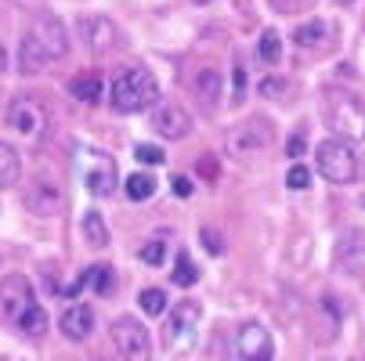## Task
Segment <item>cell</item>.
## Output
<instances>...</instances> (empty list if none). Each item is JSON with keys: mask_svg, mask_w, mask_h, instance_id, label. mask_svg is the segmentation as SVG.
Wrapping results in <instances>:
<instances>
[{"mask_svg": "<svg viewBox=\"0 0 365 361\" xmlns=\"http://www.w3.org/2000/svg\"><path fill=\"white\" fill-rule=\"evenodd\" d=\"M66 51H69V40H66V29L55 15H47L40 11L33 19V26L26 29L22 36V47H19V69L29 76V73H43L47 62H55V58H66Z\"/></svg>", "mask_w": 365, "mask_h": 361, "instance_id": "obj_1", "label": "cell"}, {"mask_svg": "<svg viewBox=\"0 0 365 361\" xmlns=\"http://www.w3.org/2000/svg\"><path fill=\"white\" fill-rule=\"evenodd\" d=\"M0 315L11 325H19V333H26V336H40L47 329V311L36 303L33 286L22 275H8L0 282Z\"/></svg>", "mask_w": 365, "mask_h": 361, "instance_id": "obj_2", "label": "cell"}, {"mask_svg": "<svg viewBox=\"0 0 365 361\" xmlns=\"http://www.w3.org/2000/svg\"><path fill=\"white\" fill-rule=\"evenodd\" d=\"M113 109L116 113H145L160 101V83L145 66H127L113 76Z\"/></svg>", "mask_w": 365, "mask_h": 361, "instance_id": "obj_3", "label": "cell"}, {"mask_svg": "<svg viewBox=\"0 0 365 361\" xmlns=\"http://www.w3.org/2000/svg\"><path fill=\"white\" fill-rule=\"evenodd\" d=\"M326 123L344 141L365 137V101L351 90H326Z\"/></svg>", "mask_w": 365, "mask_h": 361, "instance_id": "obj_4", "label": "cell"}, {"mask_svg": "<svg viewBox=\"0 0 365 361\" xmlns=\"http://www.w3.org/2000/svg\"><path fill=\"white\" fill-rule=\"evenodd\" d=\"M199 325H202V307L195 300H181L170 322L163 325V347L170 354H188L199 340Z\"/></svg>", "mask_w": 365, "mask_h": 361, "instance_id": "obj_5", "label": "cell"}, {"mask_svg": "<svg viewBox=\"0 0 365 361\" xmlns=\"http://www.w3.org/2000/svg\"><path fill=\"white\" fill-rule=\"evenodd\" d=\"M76 170L91 195H113L116 192V159L101 148H80L76 152Z\"/></svg>", "mask_w": 365, "mask_h": 361, "instance_id": "obj_6", "label": "cell"}, {"mask_svg": "<svg viewBox=\"0 0 365 361\" xmlns=\"http://www.w3.org/2000/svg\"><path fill=\"white\" fill-rule=\"evenodd\" d=\"M275 130H272V120L264 116H253V120H242L232 134H228V152L239 159H253L257 152H264L272 145Z\"/></svg>", "mask_w": 365, "mask_h": 361, "instance_id": "obj_7", "label": "cell"}, {"mask_svg": "<svg viewBox=\"0 0 365 361\" xmlns=\"http://www.w3.org/2000/svg\"><path fill=\"white\" fill-rule=\"evenodd\" d=\"M315 156H319V174H322L326 181H333V184L354 181L358 159H354V152H351L347 141H322Z\"/></svg>", "mask_w": 365, "mask_h": 361, "instance_id": "obj_8", "label": "cell"}, {"mask_svg": "<svg viewBox=\"0 0 365 361\" xmlns=\"http://www.w3.org/2000/svg\"><path fill=\"white\" fill-rule=\"evenodd\" d=\"M113 343L123 354V361H148V354H152L148 329L138 318H130V315H123V318L113 322Z\"/></svg>", "mask_w": 365, "mask_h": 361, "instance_id": "obj_9", "label": "cell"}, {"mask_svg": "<svg viewBox=\"0 0 365 361\" xmlns=\"http://www.w3.org/2000/svg\"><path fill=\"white\" fill-rule=\"evenodd\" d=\"M80 33H83V43L94 51V55H109V51L120 43V29L109 19H101V15L80 19Z\"/></svg>", "mask_w": 365, "mask_h": 361, "instance_id": "obj_10", "label": "cell"}, {"mask_svg": "<svg viewBox=\"0 0 365 361\" xmlns=\"http://www.w3.org/2000/svg\"><path fill=\"white\" fill-rule=\"evenodd\" d=\"M8 123H11V130L22 134V137H40L47 116H43V109L36 105V101L19 98V101H11V109H8Z\"/></svg>", "mask_w": 365, "mask_h": 361, "instance_id": "obj_11", "label": "cell"}, {"mask_svg": "<svg viewBox=\"0 0 365 361\" xmlns=\"http://www.w3.org/2000/svg\"><path fill=\"white\" fill-rule=\"evenodd\" d=\"M152 127H155V134H163L170 141H181L192 130V120L178 101H163V105H155V113H152Z\"/></svg>", "mask_w": 365, "mask_h": 361, "instance_id": "obj_12", "label": "cell"}, {"mask_svg": "<svg viewBox=\"0 0 365 361\" xmlns=\"http://www.w3.org/2000/svg\"><path fill=\"white\" fill-rule=\"evenodd\" d=\"M272 354H275V347H272V336L264 325L250 322L239 329V357L242 361H272Z\"/></svg>", "mask_w": 365, "mask_h": 361, "instance_id": "obj_13", "label": "cell"}, {"mask_svg": "<svg viewBox=\"0 0 365 361\" xmlns=\"http://www.w3.org/2000/svg\"><path fill=\"white\" fill-rule=\"evenodd\" d=\"M336 264L351 275H365V231H347L336 246Z\"/></svg>", "mask_w": 365, "mask_h": 361, "instance_id": "obj_14", "label": "cell"}, {"mask_svg": "<svg viewBox=\"0 0 365 361\" xmlns=\"http://www.w3.org/2000/svg\"><path fill=\"white\" fill-rule=\"evenodd\" d=\"M26 206L33 214H40V217H51V214H58V206H62V192L51 184V181H33L29 184V192H26Z\"/></svg>", "mask_w": 365, "mask_h": 361, "instance_id": "obj_15", "label": "cell"}, {"mask_svg": "<svg viewBox=\"0 0 365 361\" xmlns=\"http://www.w3.org/2000/svg\"><path fill=\"white\" fill-rule=\"evenodd\" d=\"M62 333L69 336V340H87L91 336V329H94V311H91V307L87 303H76V307H69V311L62 315Z\"/></svg>", "mask_w": 365, "mask_h": 361, "instance_id": "obj_16", "label": "cell"}, {"mask_svg": "<svg viewBox=\"0 0 365 361\" xmlns=\"http://www.w3.org/2000/svg\"><path fill=\"white\" fill-rule=\"evenodd\" d=\"M217 94H221V76H217V69H202V73L195 76V98L202 101L206 109H214V105H217Z\"/></svg>", "mask_w": 365, "mask_h": 361, "instance_id": "obj_17", "label": "cell"}, {"mask_svg": "<svg viewBox=\"0 0 365 361\" xmlns=\"http://www.w3.org/2000/svg\"><path fill=\"white\" fill-rule=\"evenodd\" d=\"M22 174V159H19V152L8 145V141H0V188H11Z\"/></svg>", "mask_w": 365, "mask_h": 361, "instance_id": "obj_18", "label": "cell"}, {"mask_svg": "<svg viewBox=\"0 0 365 361\" xmlns=\"http://www.w3.org/2000/svg\"><path fill=\"white\" fill-rule=\"evenodd\" d=\"M69 90H73L76 101H87V105H94L98 94H101V76H98V73H76L73 83H69Z\"/></svg>", "mask_w": 365, "mask_h": 361, "instance_id": "obj_19", "label": "cell"}, {"mask_svg": "<svg viewBox=\"0 0 365 361\" xmlns=\"http://www.w3.org/2000/svg\"><path fill=\"white\" fill-rule=\"evenodd\" d=\"M83 235H87V242L94 246V249H106L109 246V228H106V221H101V214H87L83 217Z\"/></svg>", "mask_w": 365, "mask_h": 361, "instance_id": "obj_20", "label": "cell"}, {"mask_svg": "<svg viewBox=\"0 0 365 361\" xmlns=\"http://www.w3.org/2000/svg\"><path fill=\"white\" fill-rule=\"evenodd\" d=\"M127 195H130L134 202L152 199V195H155V177H152V174H134V177H127Z\"/></svg>", "mask_w": 365, "mask_h": 361, "instance_id": "obj_21", "label": "cell"}, {"mask_svg": "<svg viewBox=\"0 0 365 361\" xmlns=\"http://www.w3.org/2000/svg\"><path fill=\"white\" fill-rule=\"evenodd\" d=\"M279 55H282V43H279V33H264L260 36V43H257V58L264 62V66H275L279 62Z\"/></svg>", "mask_w": 365, "mask_h": 361, "instance_id": "obj_22", "label": "cell"}, {"mask_svg": "<svg viewBox=\"0 0 365 361\" xmlns=\"http://www.w3.org/2000/svg\"><path fill=\"white\" fill-rule=\"evenodd\" d=\"M138 303H141V311L152 315V318L167 311V296H163V289H141V293H138Z\"/></svg>", "mask_w": 365, "mask_h": 361, "instance_id": "obj_23", "label": "cell"}, {"mask_svg": "<svg viewBox=\"0 0 365 361\" xmlns=\"http://www.w3.org/2000/svg\"><path fill=\"white\" fill-rule=\"evenodd\" d=\"M195 278H199V271H195V264H192V256L181 249L178 261H174V282L188 289V286H195Z\"/></svg>", "mask_w": 365, "mask_h": 361, "instance_id": "obj_24", "label": "cell"}, {"mask_svg": "<svg viewBox=\"0 0 365 361\" xmlns=\"http://www.w3.org/2000/svg\"><path fill=\"white\" fill-rule=\"evenodd\" d=\"M322 36H326V22H307V26H300L297 33H293V40L300 43V47H315V43H322Z\"/></svg>", "mask_w": 365, "mask_h": 361, "instance_id": "obj_25", "label": "cell"}, {"mask_svg": "<svg viewBox=\"0 0 365 361\" xmlns=\"http://www.w3.org/2000/svg\"><path fill=\"white\" fill-rule=\"evenodd\" d=\"M87 286H91L94 293L106 296V293L113 289V271H109L106 264H94V268H87Z\"/></svg>", "mask_w": 365, "mask_h": 361, "instance_id": "obj_26", "label": "cell"}, {"mask_svg": "<svg viewBox=\"0 0 365 361\" xmlns=\"http://www.w3.org/2000/svg\"><path fill=\"white\" fill-rule=\"evenodd\" d=\"M163 256H167V246H163L160 239H155V242H148V246L141 249V261H145L148 268H160V264H163Z\"/></svg>", "mask_w": 365, "mask_h": 361, "instance_id": "obj_27", "label": "cell"}, {"mask_svg": "<svg viewBox=\"0 0 365 361\" xmlns=\"http://www.w3.org/2000/svg\"><path fill=\"white\" fill-rule=\"evenodd\" d=\"M286 184H289L293 192H304V188L311 184V170H307V167H293V170L286 174Z\"/></svg>", "mask_w": 365, "mask_h": 361, "instance_id": "obj_28", "label": "cell"}, {"mask_svg": "<svg viewBox=\"0 0 365 361\" xmlns=\"http://www.w3.org/2000/svg\"><path fill=\"white\" fill-rule=\"evenodd\" d=\"M134 156H138V163H163V148H155V145H138Z\"/></svg>", "mask_w": 365, "mask_h": 361, "instance_id": "obj_29", "label": "cell"}, {"mask_svg": "<svg viewBox=\"0 0 365 361\" xmlns=\"http://www.w3.org/2000/svg\"><path fill=\"white\" fill-rule=\"evenodd\" d=\"M202 242H206V249H210V253H225V246H221V235H217V231H210V228L202 231Z\"/></svg>", "mask_w": 365, "mask_h": 361, "instance_id": "obj_30", "label": "cell"}, {"mask_svg": "<svg viewBox=\"0 0 365 361\" xmlns=\"http://www.w3.org/2000/svg\"><path fill=\"white\" fill-rule=\"evenodd\" d=\"M286 156H293V159H297V156H304V134H293V137H289Z\"/></svg>", "mask_w": 365, "mask_h": 361, "instance_id": "obj_31", "label": "cell"}, {"mask_svg": "<svg viewBox=\"0 0 365 361\" xmlns=\"http://www.w3.org/2000/svg\"><path fill=\"white\" fill-rule=\"evenodd\" d=\"M279 90H286L282 80H264V83H260V94H268V98H275Z\"/></svg>", "mask_w": 365, "mask_h": 361, "instance_id": "obj_32", "label": "cell"}, {"mask_svg": "<svg viewBox=\"0 0 365 361\" xmlns=\"http://www.w3.org/2000/svg\"><path fill=\"white\" fill-rule=\"evenodd\" d=\"M174 192H178L181 199H188V195H192V181H188V177H174Z\"/></svg>", "mask_w": 365, "mask_h": 361, "instance_id": "obj_33", "label": "cell"}, {"mask_svg": "<svg viewBox=\"0 0 365 361\" xmlns=\"http://www.w3.org/2000/svg\"><path fill=\"white\" fill-rule=\"evenodd\" d=\"M272 4L279 8V11H297V8H304L307 0H272Z\"/></svg>", "mask_w": 365, "mask_h": 361, "instance_id": "obj_34", "label": "cell"}, {"mask_svg": "<svg viewBox=\"0 0 365 361\" xmlns=\"http://www.w3.org/2000/svg\"><path fill=\"white\" fill-rule=\"evenodd\" d=\"M4 62H8V55H4V43H0V69H4Z\"/></svg>", "mask_w": 365, "mask_h": 361, "instance_id": "obj_35", "label": "cell"}, {"mask_svg": "<svg viewBox=\"0 0 365 361\" xmlns=\"http://www.w3.org/2000/svg\"><path fill=\"white\" fill-rule=\"evenodd\" d=\"M336 4H354V0H336Z\"/></svg>", "mask_w": 365, "mask_h": 361, "instance_id": "obj_36", "label": "cell"}, {"mask_svg": "<svg viewBox=\"0 0 365 361\" xmlns=\"http://www.w3.org/2000/svg\"><path fill=\"white\" fill-rule=\"evenodd\" d=\"M195 4H210V0H195Z\"/></svg>", "mask_w": 365, "mask_h": 361, "instance_id": "obj_37", "label": "cell"}]
</instances>
